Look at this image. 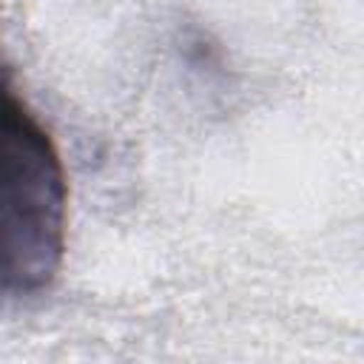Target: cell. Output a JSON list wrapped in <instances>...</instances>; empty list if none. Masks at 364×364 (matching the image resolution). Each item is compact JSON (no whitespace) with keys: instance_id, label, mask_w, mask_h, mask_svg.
Here are the masks:
<instances>
[{"instance_id":"6da1fadb","label":"cell","mask_w":364,"mask_h":364,"mask_svg":"<svg viewBox=\"0 0 364 364\" xmlns=\"http://www.w3.org/2000/svg\"><path fill=\"white\" fill-rule=\"evenodd\" d=\"M65 182L57 151L11 91L3 111V287L34 293L63 256Z\"/></svg>"}]
</instances>
